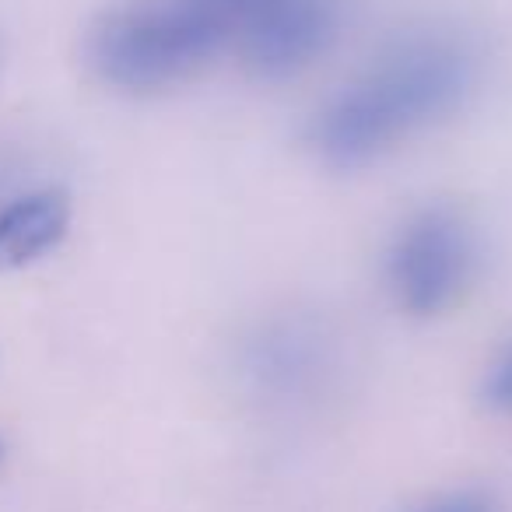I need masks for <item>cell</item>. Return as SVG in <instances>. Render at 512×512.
<instances>
[{"instance_id": "1", "label": "cell", "mask_w": 512, "mask_h": 512, "mask_svg": "<svg viewBox=\"0 0 512 512\" xmlns=\"http://www.w3.org/2000/svg\"><path fill=\"white\" fill-rule=\"evenodd\" d=\"M477 50L453 29L393 39L309 120V144L334 169H362L453 116L477 85Z\"/></svg>"}, {"instance_id": "2", "label": "cell", "mask_w": 512, "mask_h": 512, "mask_svg": "<svg viewBox=\"0 0 512 512\" xmlns=\"http://www.w3.org/2000/svg\"><path fill=\"white\" fill-rule=\"evenodd\" d=\"M225 46V22L204 0H137L95 22L88 60L123 92H162L200 74Z\"/></svg>"}, {"instance_id": "3", "label": "cell", "mask_w": 512, "mask_h": 512, "mask_svg": "<svg viewBox=\"0 0 512 512\" xmlns=\"http://www.w3.org/2000/svg\"><path fill=\"white\" fill-rule=\"evenodd\" d=\"M481 267V239L470 218L453 204L411 211L383 253V278L393 302L411 316H439L474 285Z\"/></svg>"}, {"instance_id": "4", "label": "cell", "mask_w": 512, "mask_h": 512, "mask_svg": "<svg viewBox=\"0 0 512 512\" xmlns=\"http://www.w3.org/2000/svg\"><path fill=\"white\" fill-rule=\"evenodd\" d=\"M341 22L337 0H260L232 29V46L260 78H292L327 57Z\"/></svg>"}, {"instance_id": "5", "label": "cell", "mask_w": 512, "mask_h": 512, "mask_svg": "<svg viewBox=\"0 0 512 512\" xmlns=\"http://www.w3.org/2000/svg\"><path fill=\"white\" fill-rule=\"evenodd\" d=\"M71 200L64 190H36L0 211V271H22L67 239Z\"/></svg>"}, {"instance_id": "6", "label": "cell", "mask_w": 512, "mask_h": 512, "mask_svg": "<svg viewBox=\"0 0 512 512\" xmlns=\"http://www.w3.org/2000/svg\"><path fill=\"white\" fill-rule=\"evenodd\" d=\"M249 372L267 390L302 393L323 372V344L299 323H281L256 337L249 348Z\"/></svg>"}, {"instance_id": "7", "label": "cell", "mask_w": 512, "mask_h": 512, "mask_svg": "<svg viewBox=\"0 0 512 512\" xmlns=\"http://www.w3.org/2000/svg\"><path fill=\"white\" fill-rule=\"evenodd\" d=\"M481 397L495 414H512V344L488 365L481 383Z\"/></svg>"}, {"instance_id": "8", "label": "cell", "mask_w": 512, "mask_h": 512, "mask_svg": "<svg viewBox=\"0 0 512 512\" xmlns=\"http://www.w3.org/2000/svg\"><path fill=\"white\" fill-rule=\"evenodd\" d=\"M425 512H491V502L481 491H456V495L432 502Z\"/></svg>"}]
</instances>
